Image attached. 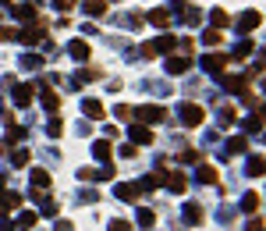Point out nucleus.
<instances>
[{
  "mask_svg": "<svg viewBox=\"0 0 266 231\" xmlns=\"http://www.w3.org/2000/svg\"><path fill=\"white\" fill-rule=\"evenodd\" d=\"M178 118H181V125H185V128H199L202 118H206V110H202L199 103H181Z\"/></svg>",
  "mask_w": 266,
  "mask_h": 231,
  "instance_id": "obj_1",
  "label": "nucleus"
},
{
  "mask_svg": "<svg viewBox=\"0 0 266 231\" xmlns=\"http://www.w3.org/2000/svg\"><path fill=\"white\" fill-rule=\"evenodd\" d=\"M135 114H138V125H156V121H167V110H163V107H153V103L138 107Z\"/></svg>",
  "mask_w": 266,
  "mask_h": 231,
  "instance_id": "obj_2",
  "label": "nucleus"
},
{
  "mask_svg": "<svg viewBox=\"0 0 266 231\" xmlns=\"http://www.w3.org/2000/svg\"><path fill=\"white\" fill-rule=\"evenodd\" d=\"M227 61H231V54H206V57H202V68H206L209 75H220V72L227 68Z\"/></svg>",
  "mask_w": 266,
  "mask_h": 231,
  "instance_id": "obj_3",
  "label": "nucleus"
},
{
  "mask_svg": "<svg viewBox=\"0 0 266 231\" xmlns=\"http://www.w3.org/2000/svg\"><path fill=\"white\" fill-rule=\"evenodd\" d=\"M18 43H25V47H32V43H43V21L39 25H29V29H18V36H14Z\"/></svg>",
  "mask_w": 266,
  "mask_h": 231,
  "instance_id": "obj_4",
  "label": "nucleus"
},
{
  "mask_svg": "<svg viewBox=\"0 0 266 231\" xmlns=\"http://www.w3.org/2000/svg\"><path fill=\"white\" fill-rule=\"evenodd\" d=\"M263 25V14L259 11H245L241 18H238V32H252V29H259Z\"/></svg>",
  "mask_w": 266,
  "mask_h": 231,
  "instance_id": "obj_5",
  "label": "nucleus"
},
{
  "mask_svg": "<svg viewBox=\"0 0 266 231\" xmlns=\"http://www.w3.org/2000/svg\"><path fill=\"white\" fill-rule=\"evenodd\" d=\"M92 153L100 164H114V146H110V139H100V143H92Z\"/></svg>",
  "mask_w": 266,
  "mask_h": 231,
  "instance_id": "obj_6",
  "label": "nucleus"
},
{
  "mask_svg": "<svg viewBox=\"0 0 266 231\" xmlns=\"http://www.w3.org/2000/svg\"><path fill=\"white\" fill-rule=\"evenodd\" d=\"M32 100H36V85H29V82L25 85H14V103L18 107H29Z\"/></svg>",
  "mask_w": 266,
  "mask_h": 231,
  "instance_id": "obj_7",
  "label": "nucleus"
},
{
  "mask_svg": "<svg viewBox=\"0 0 266 231\" xmlns=\"http://www.w3.org/2000/svg\"><path fill=\"white\" fill-rule=\"evenodd\" d=\"M21 206V196L18 192H0V217H7L11 210H18Z\"/></svg>",
  "mask_w": 266,
  "mask_h": 231,
  "instance_id": "obj_8",
  "label": "nucleus"
},
{
  "mask_svg": "<svg viewBox=\"0 0 266 231\" xmlns=\"http://www.w3.org/2000/svg\"><path fill=\"white\" fill-rule=\"evenodd\" d=\"M114 192H117V199L132 203V199H138V192H142V189H138V181H121V185H117Z\"/></svg>",
  "mask_w": 266,
  "mask_h": 231,
  "instance_id": "obj_9",
  "label": "nucleus"
},
{
  "mask_svg": "<svg viewBox=\"0 0 266 231\" xmlns=\"http://www.w3.org/2000/svg\"><path fill=\"white\" fill-rule=\"evenodd\" d=\"M67 54H71L75 61H89V57H92V50H89V43H85V39H71Z\"/></svg>",
  "mask_w": 266,
  "mask_h": 231,
  "instance_id": "obj_10",
  "label": "nucleus"
},
{
  "mask_svg": "<svg viewBox=\"0 0 266 231\" xmlns=\"http://www.w3.org/2000/svg\"><path fill=\"white\" fill-rule=\"evenodd\" d=\"M188 68H192L188 57H181V54H178V57H167V72H171V75H185Z\"/></svg>",
  "mask_w": 266,
  "mask_h": 231,
  "instance_id": "obj_11",
  "label": "nucleus"
},
{
  "mask_svg": "<svg viewBox=\"0 0 266 231\" xmlns=\"http://www.w3.org/2000/svg\"><path fill=\"white\" fill-rule=\"evenodd\" d=\"M132 143H135V146H149V143H153L149 125H135V128H132Z\"/></svg>",
  "mask_w": 266,
  "mask_h": 231,
  "instance_id": "obj_12",
  "label": "nucleus"
},
{
  "mask_svg": "<svg viewBox=\"0 0 266 231\" xmlns=\"http://www.w3.org/2000/svg\"><path fill=\"white\" fill-rule=\"evenodd\" d=\"M149 21H153L156 29H171V21H174V18H171V11H163V7H156V11L149 14Z\"/></svg>",
  "mask_w": 266,
  "mask_h": 231,
  "instance_id": "obj_13",
  "label": "nucleus"
},
{
  "mask_svg": "<svg viewBox=\"0 0 266 231\" xmlns=\"http://www.w3.org/2000/svg\"><path fill=\"white\" fill-rule=\"evenodd\" d=\"M209 21H213V29H216V32H224V29L231 25V14H227L224 7H216V11L209 14Z\"/></svg>",
  "mask_w": 266,
  "mask_h": 231,
  "instance_id": "obj_14",
  "label": "nucleus"
},
{
  "mask_svg": "<svg viewBox=\"0 0 266 231\" xmlns=\"http://www.w3.org/2000/svg\"><path fill=\"white\" fill-rule=\"evenodd\" d=\"M163 181H167V189H171L174 196H181V192L188 189V178H185V174H171V178H163Z\"/></svg>",
  "mask_w": 266,
  "mask_h": 231,
  "instance_id": "obj_15",
  "label": "nucleus"
},
{
  "mask_svg": "<svg viewBox=\"0 0 266 231\" xmlns=\"http://www.w3.org/2000/svg\"><path fill=\"white\" fill-rule=\"evenodd\" d=\"M220 82H224L227 93H245V78H241V75H224Z\"/></svg>",
  "mask_w": 266,
  "mask_h": 231,
  "instance_id": "obj_16",
  "label": "nucleus"
},
{
  "mask_svg": "<svg viewBox=\"0 0 266 231\" xmlns=\"http://www.w3.org/2000/svg\"><path fill=\"white\" fill-rule=\"evenodd\" d=\"M82 110H85L89 118H96V121L103 118V103H100V100H82Z\"/></svg>",
  "mask_w": 266,
  "mask_h": 231,
  "instance_id": "obj_17",
  "label": "nucleus"
},
{
  "mask_svg": "<svg viewBox=\"0 0 266 231\" xmlns=\"http://www.w3.org/2000/svg\"><path fill=\"white\" fill-rule=\"evenodd\" d=\"M82 11H85V14H92V18H100V14L107 11V0H85V4H82Z\"/></svg>",
  "mask_w": 266,
  "mask_h": 231,
  "instance_id": "obj_18",
  "label": "nucleus"
},
{
  "mask_svg": "<svg viewBox=\"0 0 266 231\" xmlns=\"http://www.w3.org/2000/svg\"><path fill=\"white\" fill-rule=\"evenodd\" d=\"M181 18H185L188 25H199V21H202V11H199V7H188V4H181Z\"/></svg>",
  "mask_w": 266,
  "mask_h": 231,
  "instance_id": "obj_19",
  "label": "nucleus"
},
{
  "mask_svg": "<svg viewBox=\"0 0 266 231\" xmlns=\"http://www.w3.org/2000/svg\"><path fill=\"white\" fill-rule=\"evenodd\" d=\"M11 11H14V18H21V21H29V18H36V7H32V4H14Z\"/></svg>",
  "mask_w": 266,
  "mask_h": 231,
  "instance_id": "obj_20",
  "label": "nucleus"
},
{
  "mask_svg": "<svg viewBox=\"0 0 266 231\" xmlns=\"http://www.w3.org/2000/svg\"><path fill=\"white\" fill-rule=\"evenodd\" d=\"M245 150H249V139H245V135L227 139V153H245Z\"/></svg>",
  "mask_w": 266,
  "mask_h": 231,
  "instance_id": "obj_21",
  "label": "nucleus"
},
{
  "mask_svg": "<svg viewBox=\"0 0 266 231\" xmlns=\"http://www.w3.org/2000/svg\"><path fill=\"white\" fill-rule=\"evenodd\" d=\"M32 185H36V189H50V174H46L43 167H36V171H32Z\"/></svg>",
  "mask_w": 266,
  "mask_h": 231,
  "instance_id": "obj_22",
  "label": "nucleus"
},
{
  "mask_svg": "<svg viewBox=\"0 0 266 231\" xmlns=\"http://www.w3.org/2000/svg\"><path fill=\"white\" fill-rule=\"evenodd\" d=\"M36 221H39V214H32V210H25V214L18 217V231H29V228H32V224H36Z\"/></svg>",
  "mask_w": 266,
  "mask_h": 231,
  "instance_id": "obj_23",
  "label": "nucleus"
},
{
  "mask_svg": "<svg viewBox=\"0 0 266 231\" xmlns=\"http://www.w3.org/2000/svg\"><path fill=\"white\" fill-rule=\"evenodd\" d=\"M199 181H206V185H216V167L202 164V167H199Z\"/></svg>",
  "mask_w": 266,
  "mask_h": 231,
  "instance_id": "obj_24",
  "label": "nucleus"
},
{
  "mask_svg": "<svg viewBox=\"0 0 266 231\" xmlns=\"http://www.w3.org/2000/svg\"><path fill=\"white\" fill-rule=\"evenodd\" d=\"M202 43H206V47H220V43H224V32L209 29V32H202Z\"/></svg>",
  "mask_w": 266,
  "mask_h": 231,
  "instance_id": "obj_25",
  "label": "nucleus"
},
{
  "mask_svg": "<svg viewBox=\"0 0 266 231\" xmlns=\"http://www.w3.org/2000/svg\"><path fill=\"white\" fill-rule=\"evenodd\" d=\"M43 103H46V110H57V107H61V96H57L54 89H43Z\"/></svg>",
  "mask_w": 266,
  "mask_h": 231,
  "instance_id": "obj_26",
  "label": "nucleus"
},
{
  "mask_svg": "<svg viewBox=\"0 0 266 231\" xmlns=\"http://www.w3.org/2000/svg\"><path fill=\"white\" fill-rule=\"evenodd\" d=\"M11 160H14V167H25V164L32 160V153H29V150H14V153H11Z\"/></svg>",
  "mask_w": 266,
  "mask_h": 231,
  "instance_id": "obj_27",
  "label": "nucleus"
},
{
  "mask_svg": "<svg viewBox=\"0 0 266 231\" xmlns=\"http://www.w3.org/2000/svg\"><path fill=\"white\" fill-rule=\"evenodd\" d=\"M21 64L36 72V68H43V57H39V54H25V57H21Z\"/></svg>",
  "mask_w": 266,
  "mask_h": 231,
  "instance_id": "obj_28",
  "label": "nucleus"
},
{
  "mask_svg": "<svg viewBox=\"0 0 266 231\" xmlns=\"http://www.w3.org/2000/svg\"><path fill=\"white\" fill-rule=\"evenodd\" d=\"M234 118H238V114H234V107H220V125H224V128H227V125H234Z\"/></svg>",
  "mask_w": 266,
  "mask_h": 231,
  "instance_id": "obj_29",
  "label": "nucleus"
},
{
  "mask_svg": "<svg viewBox=\"0 0 266 231\" xmlns=\"http://www.w3.org/2000/svg\"><path fill=\"white\" fill-rule=\"evenodd\" d=\"M156 185H163V174H149V178L138 181V189H156Z\"/></svg>",
  "mask_w": 266,
  "mask_h": 231,
  "instance_id": "obj_30",
  "label": "nucleus"
},
{
  "mask_svg": "<svg viewBox=\"0 0 266 231\" xmlns=\"http://www.w3.org/2000/svg\"><path fill=\"white\" fill-rule=\"evenodd\" d=\"M259 203H263V199H259V196H256V192H249V196H245V203H241V206H245V210H249V214H256V210H259Z\"/></svg>",
  "mask_w": 266,
  "mask_h": 231,
  "instance_id": "obj_31",
  "label": "nucleus"
},
{
  "mask_svg": "<svg viewBox=\"0 0 266 231\" xmlns=\"http://www.w3.org/2000/svg\"><path fill=\"white\" fill-rule=\"evenodd\" d=\"M245 128H249V132H259V128H263V114L256 110V114H252V118L245 121Z\"/></svg>",
  "mask_w": 266,
  "mask_h": 231,
  "instance_id": "obj_32",
  "label": "nucleus"
},
{
  "mask_svg": "<svg viewBox=\"0 0 266 231\" xmlns=\"http://www.w3.org/2000/svg\"><path fill=\"white\" fill-rule=\"evenodd\" d=\"M249 174H252V178L263 174V156H252V160H249Z\"/></svg>",
  "mask_w": 266,
  "mask_h": 231,
  "instance_id": "obj_33",
  "label": "nucleus"
},
{
  "mask_svg": "<svg viewBox=\"0 0 266 231\" xmlns=\"http://www.w3.org/2000/svg\"><path fill=\"white\" fill-rule=\"evenodd\" d=\"M153 221H156L153 210H138V224H142V228H153Z\"/></svg>",
  "mask_w": 266,
  "mask_h": 231,
  "instance_id": "obj_34",
  "label": "nucleus"
},
{
  "mask_svg": "<svg viewBox=\"0 0 266 231\" xmlns=\"http://www.w3.org/2000/svg\"><path fill=\"white\" fill-rule=\"evenodd\" d=\"M185 217H188L192 224H199L202 221V206H185Z\"/></svg>",
  "mask_w": 266,
  "mask_h": 231,
  "instance_id": "obj_35",
  "label": "nucleus"
},
{
  "mask_svg": "<svg viewBox=\"0 0 266 231\" xmlns=\"http://www.w3.org/2000/svg\"><path fill=\"white\" fill-rule=\"evenodd\" d=\"M249 54H252V43H249V39H241V43L234 47V57H249Z\"/></svg>",
  "mask_w": 266,
  "mask_h": 231,
  "instance_id": "obj_36",
  "label": "nucleus"
},
{
  "mask_svg": "<svg viewBox=\"0 0 266 231\" xmlns=\"http://www.w3.org/2000/svg\"><path fill=\"white\" fill-rule=\"evenodd\" d=\"M46 132H50V135H61V132H64L61 118H50V121H46Z\"/></svg>",
  "mask_w": 266,
  "mask_h": 231,
  "instance_id": "obj_37",
  "label": "nucleus"
},
{
  "mask_svg": "<svg viewBox=\"0 0 266 231\" xmlns=\"http://www.w3.org/2000/svg\"><path fill=\"white\" fill-rule=\"evenodd\" d=\"M39 203H43V214H50V217H57V210H61V206H57L54 199H43V196H39Z\"/></svg>",
  "mask_w": 266,
  "mask_h": 231,
  "instance_id": "obj_38",
  "label": "nucleus"
},
{
  "mask_svg": "<svg viewBox=\"0 0 266 231\" xmlns=\"http://www.w3.org/2000/svg\"><path fill=\"white\" fill-rule=\"evenodd\" d=\"M114 114H117V118H121V121H128V118H132L135 110H132V107H125V103H121V107H117V110H114Z\"/></svg>",
  "mask_w": 266,
  "mask_h": 231,
  "instance_id": "obj_39",
  "label": "nucleus"
},
{
  "mask_svg": "<svg viewBox=\"0 0 266 231\" xmlns=\"http://www.w3.org/2000/svg\"><path fill=\"white\" fill-rule=\"evenodd\" d=\"M178 160H181V164H196V160H199V153H192V150H185V153L178 156Z\"/></svg>",
  "mask_w": 266,
  "mask_h": 231,
  "instance_id": "obj_40",
  "label": "nucleus"
},
{
  "mask_svg": "<svg viewBox=\"0 0 266 231\" xmlns=\"http://www.w3.org/2000/svg\"><path fill=\"white\" fill-rule=\"evenodd\" d=\"M18 36V29H0V43H7V39H14Z\"/></svg>",
  "mask_w": 266,
  "mask_h": 231,
  "instance_id": "obj_41",
  "label": "nucleus"
},
{
  "mask_svg": "<svg viewBox=\"0 0 266 231\" xmlns=\"http://www.w3.org/2000/svg\"><path fill=\"white\" fill-rule=\"evenodd\" d=\"M54 7H57V11H71V7H75V0H54Z\"/></svg>",
  "mask_w": 266,
  "mask_h": 231,
  "instance_id": "obj_42",
  "label": "nucleus"
},
{
  "mask_svg": "<svg viewBox=\"0 0 266 231\" xmlns=\"http://www.w3.org/2000/svg\"><path fill=\"white\" fill-rule=\"evenodd\" d=\"M110 231H128V221H110Z\"/></svg>",
  "mask_w": 266,
  "mask_h": 231,
  "instance_id": "obj_43",
  "label": "nucleus"
},
{
  "mask_svg": "<svg viewBox=\"0 0 266 231\" xmlns=\"http://www.w3.org/2000/svg\"><path fill=\"white\" fill-rule=\"evenodd\" d=\"M249 231H263V221L256 217V221H249Z\"/></svg>",
  "mask_w": 266,
  "mask_h": 231,
  "instance_id": "obj_44",
  "label": "nucleus"
}]
</instances>
